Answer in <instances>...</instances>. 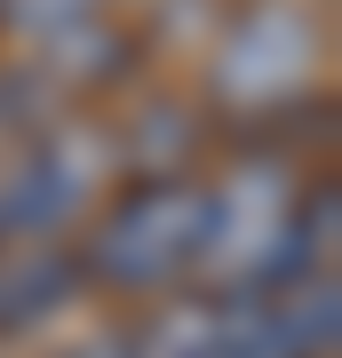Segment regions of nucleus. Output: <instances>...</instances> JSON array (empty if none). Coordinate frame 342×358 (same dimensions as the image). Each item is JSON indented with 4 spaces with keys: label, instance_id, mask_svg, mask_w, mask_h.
<instances>
[{
    "label": "nucleus",
    "instance_id": "nucleus-4",
    "mask_svg": "<svg viewBox=\"0 0 342 358\" xmlns=\"http://www.w3.org/2000/svg\"><path fill=\"white\" fill-rule=\"evenodd\" d=\"M287 215H294L287 167H271V159L231 167V183L207 192L199 271H215V287H255V279L271 271V255H279V239H287Z\"/></svg>",
    "mask_w": 342,
    "mask_h": 358
},
{
    "label": "nucleus",
    "instance_id": "nucleus-7",
    "mask_svg": "<svg viewBox=\"0 0 342 358\" xmlns=\"http://www.w3.org/2000/svg\"><path fill=\"white\" fill-rule=\"evenodd\" d=\"M64 358H143V334H88V343H72Z\"/></svg>",
    "mask_w": 342,
    "mask_h": 358
},
{
    "label": "nucleus",
    "instance_id": "nucleus-5",
    "mask_svg": "<svg viewBox=\"0 0 342 358\" xmlns=\"http://www.w3.org/2000/svg\"><path fill=\"white\" fill-rule=\"evenodd\" d=\"M80 287V263L56 255V247H0V334L48 319V310L72 303Z\"/></svg>",
    "mask_w": 342,
    "mask_h": 358
},
{
    "label": "nucleus",
    "instance_id": "nucleus-1",
    "mask_svg": "<svg viewBox=\"0 0 342 358\" xmlns=\"http://www.w3.org/2000/svg\"><path fill=\"white\" fill-rule=\"evenodd\" d=\"M199 247H207V183L159 176L96 215L80 271L96 287H120V294H159L183 271H199Z\"/></svg>",
    "mask_w": 342,
    "mask_h": 358
},
{
    "label": "nucleus",
    "instance_id": "nucleus-3",
    "mask_svg": "<svg viewBox=\"0 0 342 358\" xmlns=\"http://www.w3.org/2000/svg\"><path fill=\"white\" fill-rule=\"evenodd\" d=\"M311 64H318L311 16L294 8V0H263V8H247L239 24L223 32L215 64H207V88H215L231 112H271V103L311 88Z\"/></svg>",
    "mask_w": 342,
    "mask_h": 358
},
{
    "label": "nucleus",
    "instance_id": "nucleus-6",
    "mask_svg": "<svg viewBox=\"0 0 342 358\" xmlns=\"http://www.w3.org/2000/svg\"><path fill=\"white\" fill-rule=\"evenodd\" d=\"M96 16H104V0H0V32L24 40V48H48L64 32L96 24Z\"/></svg>",
    "mask_w": 342,
    "mask_h": 358
},
{
    "label": "nucleus",
    "instance_id": "nucleus-2",
    "mask_svg": "<svg viewBox=\"0 0 342 358\" xmlns=\"http://www.w3.org/2000/svg\"><path fill=\"white\" fill-rule=\"evenodd\" d=\"M104 167H112V136H88V128H64L16 152L0 167V247H56L64 223L88 215Z\"/></svg>",
    "mask_w": 342,
    "mask_h": 358
}]
</instances>
